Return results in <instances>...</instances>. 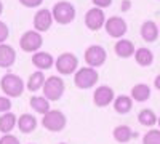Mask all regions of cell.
Returning <instances> with one entry per match:
<instances>
[{"label":"cell","mask_w":160,"mask_h":144,"mask_svg":"<svg viewBox=\"0 0 160 144\" xmlns=\"http://www.w3.org/2000/svg\"><path fill=\"white\" fill-rule=\"evenodd\" d=\"M55 67L61 75L75 74V71L78 67V59L74 53H61L55 59Z\"/></svg>","instance_id":"7"},{"label":"cell","mask_w":160,"mask_h":144,"mask_svg":"<svg viewBox=\"0 0 160 144\" xmlns=\"http://www.w3.org/2000/svg\"><path fill=\"white\" fill-rule=\"evenodd\" d=\"M114 109H115V112L117 114H128L130 111H131V107H133V99L130 98V96H127V95H120V96H117V98H114Z\"/></svg>","instance_id":"18"},{"label":"cell","mask_w":160,"mask_h":144,"mask_svg":"<svg viewBox=\"0 0 160 144\" xmlns=\"http://www.w3.org/2000/svg\"><path fill=\"white\" fill-rule=\"evenodd\" d=\"M45 83V74L42 71H35L28 80V90L29 91H38L40 88H43Z\"/></svg>","instance_id":"23"},{"label":"cell","mask_w":160,"mask_h":144,"mask_svg":"<svg viewBox=\"0 0 160 144\" xmlns=\"http://www.w3.org/2000/svg\"><path fill=\"white\" fill-rule=\"evenodd\" d=\"M98 72L96 69H93V67H80L78 71H75L74 74V83L77 88L80 90H88L91 87H95L98 83Z\"/></svg>","instance_id":"4"},{"label":"cell","mask_w":160,"mask_h":144,"mask_svg":"<svg viewBox=\"0 0 160 144\" xmlns=\"http://www.w3.org/2000/svg\"><path fill=\"white\" fill-rule=\"evenodd\" d=\"M59 144H66V142H59Z\"/></svg>","instance_id":"36"},{"label":"cell","mask_w":160,"mask_h":144,"mask_svg":"<svg viewBox=\"0 0 160 144\" xmlns=\"http://www.w3.org/2000/svg\"><path fill=\"white\" fill-rule=\"evenodd\" d=\"M53 24V16H51V10L42 8L35 13L34 16V29L40 34V32H47Z\"/></svg>","instance_id":"12"},{"label":"cell","mask_w":160,"mask_h":144,"mask_svg":"<svg viewBox=\"0 0 160 144\" xmlns=\"http://www.w3.org/2000/svg\"><path fill=\"white\" fill-rule=\"evenodd\" d=\"M157 123H158V127H160V117H158V119H157Z\"/></svg>","instance_id":"35"},{"label":"cell","mask_w":160,"mask_h":144,"mask_svg":"<svg viewBox=\"0 0 160 144\" xmlns=\"http://www.w3.org/2000/svg\"><path fill=\"white\" fill-rule=\"evenodd\" d=\"M104 27H106V32H108L111 37H114V38L123 37L127 34V31H128V26H127L125 19L120 18V16L109 18L108 21L104 22Z\"/></svg>","instance_id":"9"},{"label":"cell","mask_w":160,"mask_h":144,"mask_svg":"<svg viewBox=\"0 0 160 144\" xmlns=\"http://www.w3.org/2000/svg\"><path fill=\"white\" fill-rule=\"evenodd\" d=\"M114 51H115V55L118 58H130L135 55V45H133L131 40H127V38H118L115 47H114Z\"/></svg>","instance_id":"15"},{"label":"cell","mask_w":160,"mask_h":144,"mask_svg":"<svg viewBox=\"0 0 160 144\" xmlns=\"http://www.w3.org/2000/svg\"><path fill=\"white\" fill-rule=\"evenodd\" d=\"M42 2L43 0H19V3L26 8H37V7H40Z\"/></svg>","instance_id":"30"},{"label":"cell","mask_w":160,"mask_h":144,"mask_svg":"<svg viewBox=\"0 0 160 144\" xmlns=\"http://www.w3.org/2000/svg\"><path fill=\"white\" fill-rule=\"evenodd\" d=\"M31 107L37 114H47L50 111V101L45 96H32L31 98Z\"/></svg>","instance_id":"24"},{"label":"cell","mask_w":160,"mask_h":144,"mask_svg":"<svg viewBox=\"0 0 160 144\" xmlns=\"http://www.w3.org/2000/svg\"><path fill=\"white\" fill-rule=\"evenodd\" d=\"M151 98V88L146 83H138L131 88V99H135L138 102H144Z\"/></svg>","instance_id":"19"},{"label":"cell","mask_w":160,"mask_h":144,"mask_svg":"<svg viewBox=\"0 0 160 144\" xmlns=\"http://www.w3.org/2000/svg\"><path fill=\"white\" fill-rule=\"evenodd\" d=\"M16 61V51L7 43H0V67L8 69Z\"/></svg>","instance_id":"13"},{"label":"cell","mask_w":160,"mask_h":144,"mask_svg":"<svg viewBox=\"0 0 160 144\" xmlns=\"http://www.w3.org/2000/svg\"><path fill=\"white\" fill-rule=\"evenodd\" d=\"M8 35H10V29H8V26L5 24V22H2L0 21V43H3L7 38H8Z\"/></svg>","instance_id":"28"},{"label":"cell","mask_w":160,"mask_h":144,"mask_svg":"<svg viewBox=\"0 0 160 144\" xmlns=\"http://www.w3.org/2000/svg\"><path fill=\"white\" fill-rule=\"evenodd\" d=\"M91 2H93V5H95L96 8H101V10L112 5V0H91Z\"/></svg>","instance_id":"31"},{"label":"cell","mask_w":160,"mask_h":144,"mask_svg":"<svg viewBox=\"0 0 160 144\" xmlns=\"http://www.w3.org/2000/svg\"><path fill=\"white\" fill-rule=\"evenodd\" d=\"M85 62L88 64V67H99L106 62V58H108V53L101 45H91L85 50Z\"/></svg>","instance_id":"8"},{"label":"cell","mask_w":160,"mask_h":144,"mask_svg":"<svg viewBox=\"0 0 160 144\" xmlns=\"http://www.w3.org/2000/svg\"><path fill=\"white\" fill-rule=\"evenodd\" d=\"M112 135H114V139H115L117 142H120V144H125V142H128L133 136H136V133H133L131 128L127 127V125H118V127H115L114 132H112Z\"/></svg>","instance_id":"20"},{"label":"cell","mask_w":160,"mask_h":144,"mask_svg":"<svg viewBox=\"0 0 160 144\" xmlns=\"http://www.w3.org/2000/svg\"><path fill=\"white\" fill-rule=\"evenodd\" d=\"M0 144H19V139L13 135H3L0 138Z\"/></svg>","instance_id":"29"},{"label":"cell","mask_w":160,"mask_h":144,"mask_svg":"<svg viewBox=\"0 0 160 144\" xmlns=\"http://www.w3.org/2000/svg\"><path fill=\"white\" fill-rule=\"evenodd\" d=\"M66 123H68V119H66V115L61 111H51L50 109L47 114H43L42 125L48 132H53V133L62 132L66 128Z\"/></svg>","instance_id":"5"},{"label":"cell","mask_w":160,"mask_h":144,"mask_svg":"<svg viewBox=\"0 0 160 144\" xmlns=\"http://www.w3.org/2000/svg\"><path fill=\"white\" fill-rule=\"evenodd\" d=\"M120 8H122V11H128V10L131 8V2H130V0H123L122 7H120Z\"/></svg>","instance_id":"32"},{"label":"cell","mask_w":160,"mask_h":144,"mask_svg":"<svg viewBox=\"0 0 160 144\" xmlns=\"http://www.w3.org/2000/svg\"><path fill=\"white\" fill-rule=\"evenodd\" d=\"M43 45V37L37 31H28L19 38V47L26 53H37Z\"/></svg>","instance_id":"6"},{"label":"cell","mask_w":160,"mask_h":144,"mask_svg":"<svg viewBox=\"0 0 160 144\" xmlns=\"http://www.w3.org/2000/svg\"><path fill=\"white\" fill-rule=\"evenodd\" d=\"M135 59L141 67H149L154 62V53L149 48H138L135 51Z\"/></svg>","instance_id":"22"},{"label":"cell","mask_w":160,"mask_h":144,"mask_svg":"<svg viewBox=\"0 0 160 144\" xmlns=\"http://www.w3.org/2000/svg\"><path fill=\"white\" fill-rule=\"evenodd\" d=\"M16 125H18L21 133L28 135V133H32L34 130L37 128V119H35L32 114H22L19 119H18Z\"/></svg>","instance_id":"17"},{"label":"cell","mask_w":160,"mask_h":144,"mask_svg":"<svg viewBox=\"0 0 160 144\" xmlns=\"http://www.w3.org/2000/svg\"><path fill=\"white\" fill-rule=\"evenodd\" d=\"M158 32H160V29H158Z\"/></svg>","instance_id":"37"},{"label":"cell","mask_w":160,"mask_h":144,"mask_svg":"<svg viewBox=\"0 0 160 144\" xmlns=\"http://www.w3.org/2000/svg\"><path fill=\"white\" fill-rule=\"evenodd\" d=\"M42 90H43V96L48 101H58L64 95L66 85H64V80H62L61 77L53 75V77L45 78V83H43V88Z\"/></svg>","instance_id":"3"},{"label":"cell","mask_w":160,"mask_h":144,"mask_svg":"<svg viewBox=\"0 0 160 144\" xmlns=\"http://www.w3.org/2000/svg\"><path fill=\"white\" fill-rule=\"evenodd\" d=\"M141 37H142V40L149 42V43L155 42L158 38V27H157V24L154 21L142 22V26H141Z\"/></svg>","instance_id":"16"},{"label":"cell","mask_w":160,"mask_h":144,"mask_svg":"<svg viewBox=\"0 0 160 144\" xmlns=\"http://www.w3.org/2000/svg\"><path fill=\"white\" fill-rule=\"evenodd\" d=\"M2 13H3V3L0 2V15H2Z\"/></svg>","instance_id":"34"},{"label":"cell","mask_w":160,"mask_h":144,"mask_svg":"<svg viewBox=\"0 0 160 144\" xmlns=\"http://www.w3.org/2000/svg\"><path fill=\"white\" fill-rule=\"evenodd\" d=\"M142 144H160V130H149L142 136Z\"/></svg>","instance_id":"26"},{"label":"cell","mask_w":160,"mask_h":144,"mask_svg":"<svg viewBox=\"0 0 160 144\" xmlns=\"http://www.w3.org/2000/svg\"><path fill=\"white\" fill-rule=\"evenodd\" d=\"M53 62H55V59L47 51H37V53L32 55V64L38 71H47L53 67Z\"/></svg>","instance_id":"14"},{"label":"cell","mask_w":160,"mask_h":144,"mask_svg":"<svg viewBox=\"0 0 160 144\" xmlns=\"http://www.w3.org/2000/svg\"><path fill=\"white\" fill-rule=\"evenodd\" d=\"M18 119H16V115L15 114H11V112H5L0 115V132H2L3 135H10L11 133V130L15 128Z\"/></svg>","instance_id":"21"},{"label":"cell","mask_w":160,"mask_h":144,"mask_svg":"<svg viewBox=\"0 0 160 144\" xmlns=\"http://www.w3.org/2000/svg\"><path fill=\"white\" fill-rule=\"evenodd\" d=\"M0 88L8 98H18L24 93L26 85L24 80L16 74H7L0 80Z\"/></svg>","instance_id":"1"},{"label":"cell","mask_w":160,"mask_h":144,"mask_svg":"<svg viewBox=\"0 0 160 144\" xmlns=\"http://www.w3.org/2000/svg\"><path fill=\"white\" fill-rule=\"evenodd\" d=\"M138 122L144 127H154L157 123V115L152 109H142L138 114Z\"/></svg>","instance_id":"25"},{"label":"cell","mask_w":160,"mask_h":144,"mask_svg":"<svg viewBox=\"0 0 160 144\" xmlns=\"http://www.w3.org/2000/svg\"><path fill=\"white\" fill-rule=\"evenodd\" d=\"M115 95H114V90L108 85H101L95 90V93H93V102L96 104L98 107H106L109 106V104L114 101Z\"/></svg>","instance_id":"11"},{"label":"cell","mask_w":160,"mask_h":144,"mask_svg":"<svg viewBox=\"0 0 160 144\" xmlns=\"http://www.w3.org/2000/svg\"><path fill=\"white\" fill-rule=\"evenodd\" d=\"M106 22V16H104V11L101 8L93 7L87 11L85 15V24L90 31H99Z\"/></svg>","instance_id":"10"},{"label":"cell","mask_w":160,"mask_h":144,"mask_svg":"<svg viewBox=\"0 0 160 144\" xmlns=\"http://www.w3.org/2000/svg\"><path fill=\"white\" fill-rule=\"evenodd\" d=\"M11 109V101L8 96H0V114H5L10 112Z\"/></svg>","instance_id":"27"},{"label":"cell","mask_w":160,"mask_h":144,"mask_svg":"<svg viewBox=\"0 0 160 144\" xmlns=\"http://www.w3.org/2000/svg\"><path fill=\"white\" fill-rule=\"evenodd\" d=\"M154 87H155V88L160 91V74L155 77V80H154Z\"/></svg>","instance_id":"33"},{"label":"cell","mask_w":160,"mask_h":144,"mask_svg":"<svg viewBox=\"0 0 160 144\" xmlns=\"http://www.w3.org/2000/svg\"><path fill=\"white\" fill-rule=\"evenodd\" d=\"M51 16L58 24H62V26L71 24L75 19V7L71 2H66V0L58 2V3H55V7H53Z\"/></svg>","instance_id":"2"}]
</instances>
